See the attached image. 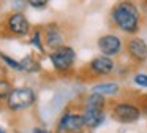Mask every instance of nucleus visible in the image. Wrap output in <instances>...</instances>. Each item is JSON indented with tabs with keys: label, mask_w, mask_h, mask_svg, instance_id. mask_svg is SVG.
Wrapping results in <instances>:
<instances>
[{
	"label": "nucleus",
	"mask_w": 147,
	"mask_h": 133,
	"mask_svg": "<svg viewBox=\"0 0 147 133\" xmlns=\"http://www.w3.org/2000/svg\"><path fill=\"white\" fill-rule=\"evenodd\" d=\"M141 109L139 106L133 103H128V101H120V103H115L112 108V117L114 120L120 124H134L136 120H139L141 117Z\"/></svg>",
	"instance_id": "obj_2"
},
{
	"label": "nucleus",
	"mask_w": 147,
	"mask_h": 133,
	"mask_svg": "<svg viewBox=\"0 0 147 133\" xmlns=\"http://www.w3.org/2000/svg\"><path fill=\"white\" fill-rule=\"evenodd\" d=\"M106 106V98L105 95L100 94H90L86 100V108H96V109H105Z\"/></svg>",
	"instance_id": "obj_12"
},
{
	"label": "nucleus",
	"mask_w": 147,
	"mask_h": 133,
	"mask_svg": "<svg viewBox=\"0 0 147 133\" xmlns=\"http://www.w3.org/2000/svg\"><path fill=\"white\" fill-rule=\"evenodd\" d=\"M111 18L114 21V24L128 35H134L139 30L141 25L139 10L131 0H120L119 3H115V6L112 8Z\"/></svg>",
	"instance_id": "obj_1"
},
{
	"label": "nucleus",
	"mask_w": 147,
	"mask_h": 133,
	"mask_svg": "<svg viewBox=\"0 0 147 133\" xmlns=\"http://www.w3.org/2000/svg\"><path fill=\"white\" fill-rule=\"evenodd\" d=\"M0 57L5 60V62L8 63V65L11 66V68H14V70H18V71H22V65H21L19 62H16V60H13V59H10L8 56H5V54H0Z\"/></svg>",
	"instance_id": "obj_17"
},
{
	"label": "nucleus",
	"mask_w": 147,
	"mask_h": 133,
	"mask_svg": "<svg viewBox=\"0 0 147 133\" xmlns=\"http://www.w3.org/2000/svg\"><path fill=\"white\" fill-rule=\"evenodd\" d=\"M133 82L136 86H139V87H147V75H144V73H138V75H134Z\"/></svg>",
	"instance_id": "obj_16"
},
{
	"label": "nucleus",
	"mask_w": 147,
	"mask_h": 133,
	"mask_svg": "<svg viewBox=\"0 0 147 133\" xmlns=\"http://www.w3.org/2000/svg\"><path fill=\"white\" fill-rule=\"evenodd\" d=\"M27 2L32 6H35V8H43V6L48 3V0H27Z\"/></svg>",
	"instance_id": "obj_19"
},
{
	"label": "nucleus",
	"mask_w": 147,
	"mask_h": 133,
	"mask_svg": "<svg viewBox=\"0 0 147 133\" xmlns=\"http://www.w3.org/2000/svg\"><path fill=\"white\" fill-rule=\"evenodd\" d=\"M120 90V86L117 82H100V84H95L92 87L93 94H100L105 95V97H109V95H115Z\"/></svg>",
	"instance_id": "obj_11"
},
{
	"label": "nucleus",
	"mask_w": 147,
	"mask_h": 133,
	"mask_svg": "<svg viewBox=\"0 0 147 133\" xmlns=\"http://www.w3.org/2000/svg\"><path fill=\"white\" fill-rule=\"evenodd\" d=\"M74 133H84V132H74Z\"/></svg>",
	"instance_id": "obj_22"
},
{
	"label": "nucleus",
	"mask_w": 147,
	"mask_h": 133,
	"mask_svg": "<svg viewBox=\"0 0 147 133\" xmlns=\"http://www.w3.org/2000/svg\"><path fill=\"white\" fill-rule=\"evenodd\" d=\"M35 101V94L29 87H21V89H13L8 97V106L11 109H24L29 108Z\"/></svg>",
	"instance_id": "obj_3"
},
{
	"label": "nucleus",
	"mask_w": 147,
	"mask_h": 133,
	"mask_svg": "<svg viewBox=\"0 0 147 133\" xmlns=\"http://www.w3.org/2000/svg\"><path fill=\"white\" fill-rule=\"evenodd\" d=\"M29 21L26 19V16L22 13H16V14H11L8 19V29H10L13 33L18 35H24L29 32Z\"/></svg>",
	"instance_id": "obj_10"
},
{
	"label": "nucleus",
	"mask_w": 147,
	"mask_h": 133,
	"mask_svg": "<svg viewBox=\"0 0 147 133\" xmlns=\"http://www.w3.org/2000/svg\"><path fill=\"white\" fill-rule=\"evenodd\" d=\"M11 94V87L7 81L0 79V98H8Z\"/></svg>",
	"instance_id": "obj_15"
},
{
	"label": "nucleus",
	"mask_w": 147,
	"mask_h": 133,
	"mask_svg": "<svg viewBox=\"0 0 147 133\" xmlns=\"http://www.w3.org/2000/svg\"><path fill=\"white\" fill-rule=\"evenodd\" d=\"M127 51L131 60L138 63H142L147 60V43L139 37H133L127 43Z\"/></svg>",
	"instance_id": "obj_7"
},
{
	"label": "nucleus",
	"mask_w": 147,
	"mask_h": 133,
	"mask_svg": "<svg viewBox=\"0 0 147 133\" xmlns=\"http://www.w3.org/2000/svg\"><path fill=\"white\" fill-rule=\"evenodd\" d=\"M96 44H98V49L101 51L103 56H108V57H114L117 54H120L122 46H123L120 37H117L114 33H108V35L100 37Z\"/></svg>",
	"instance_id": "obj_5"
},
{
	"label": "nucleus",
	"mask_w": 147,
	"mask_h": 133,
	"mask_svg": "<svg viewBox=\"0 0 147 133\" xmlns=\"http://www.w3.org/2000/svg\"><path fill=\"white\" fill-rule=\"evenodd\" d=\"M86 127L84 124L82 114H74V113H67L62 116L59 120V132L60 133H74V132H82Z\"/></svg>",
	"instance_id": "obj_6"
},
{
	"label": "nucleus",
	"mask_w": 147,
	"mask_h": 133,
	"mask_svg": "<svg viewBox=\"0 0 147 133\" xmlns=\"http://www.w3.org/2000/svg\"><path fill=\"white\" fill-rule=\"evenodd\" d=\"M49 57H51V62H52V65H54L55 70L65 71V70H68L74 63L76 54H74V51L71 49L70 46H60V48H57Z\"/></svg>",
	"instance_id": "obj_4"
},
{
	"label": "nucleus",
	"mask_w": 147,
	"mask_h": 133,
	"mask_svg": "<svg viewBox=\"0 0 147 133\" xmlns=\"http://www.w3.org/2000/svg\"><path fill=\"white\" fill-rule=\"evenodd\" d=\"M62 35H60V32L57 30V27L55 25H52V27H49V32H48V38H46V43L49 44V46H52V48H60V46H63L62 44Z\"/></svg>",
	"instance_id": "obj_13"
},
{
	"label": "nucleus",
	"mask_w": 147,
	"mask_h": 133,
	"mask_svg": "<svg viewBox=\"0 0 147 133\" xmlns=\"http://www.w3.org/2000/svg\"><path fill=\"white\" fill-rule=\"evenodd\" d=\"M35 133H49V132H46V130H41V128H36Z\"/></svg>",
	"instance_id": "obj_20"
},
{
	"label": "nucleus",
	"mask_w": 147,
	"mask_h": 133,
	"mask_svg": "<svg viewBox=\"0 0 147 133\" xmlns=\"http://www.w3.org/2000/svg\"><path fill=\"white\" fill-rule=\"evenodd\" d=\"M21 65H22V71H36V68H38V65L35 63V60L32 59V57H26V59L21 62Z\"/></svg>",
	"instance_id": "obj_14"
},
{
	"label": "nucleus",
	"mask_w": 147,
	"mask_h": 133,
	"mask_svg": "<svg viewBox=\"0 0 147 133\" xmlns=\"http://www.w3.org/2000/svg\"><path fill=\"white\" fill-rule=\"evenodd\" d=\"M0 73H2V68H0Z\"/></svg>",
	"instance_id": "obj_23"
},
{
	"label": "nucleus",
	"mask_w": 147,
	"mask_h": 133,
	"mask_svg": "<svg viewBox=\"0 0 147 133\" xmlns=\"http://www.w3.org/2000/svg\"><path fill=\"white\" fill-rule=\"evenodd\" d=\"M84 124L89 128H96L105 122V109H96V108H84Z\"/></svg>",
	"instance_id": "obj_9"
},
{
	"label": "nucleus",
	"mask_w": 147,
	"mask_h": 133,
	"mask_svg": "<svg viewBox=\"0 0 147 133\" xmlns=\"http://www.w3.org/2000/svg\"><path fill=\"white\" fill-rule=\"evenodd\" d=\"M0 133H5V132H3V130H2V128H0Z\"/></svg>",
	"instance_id": "obj_21"
},
{
	"label": "nucleus",
	"mask_w": 147,
	"mask_h": 133,
	"mask_svg": "<svg viewBox=\"0 0 147 133\" xmlns=\"http://www.w3.org/2000/svg\"><path fill=\"white\" fill-rule=\"evenodd\" d=\"M114 60L108 56H100L90 62V71L95 76H109L114 71Z\"/></svg>",
	"instance_id": "obj_8"
},
{
	"label": "nucleus",
	"mask_w": 147,
	"mask_h": 133,
	"mask_svg": "<svg viewBox=\"0 0 147 133\" xmlns=\"http://www.w3.org/2000/svg\"><path fill=\"white\" fill-rule=\"evenodd\" d=\"M32 44H33V46H36L40 51H43L41 41H40V32H38V30H36V32H35V35L32 37Z\"/></svg>",
	"instance_id": "obj_18"
}]
</instances>
